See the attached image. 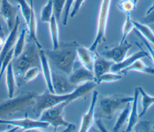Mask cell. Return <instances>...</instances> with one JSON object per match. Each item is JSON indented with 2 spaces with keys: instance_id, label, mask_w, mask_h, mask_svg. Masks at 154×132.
<instances>
[{
  "instance_id": "6da1fadb",
  "label": "cell",
  "mask_w": 154,
  "mask_h": 132,
  "mask_svg": "<svg viewBox=\"0 0 154 132\" xmlns=\"http://www.w3.org/2000/svg\"><path fill=\"white\" fill-rule=\"evenodd\" d=\"M97 85L94 81L87 82L78 86L70 93L66 94H57L50 92L48 89L40 94L35 96L32 112L37 117H40L42 113L47 109L52 107L63 102L69 104L76 99L82 97L91 91Z\"/></svg>"
},
{
  "instance_id": "7a4b0ae2",
  "label": "cell",
  "mask_w": 154,
  "mask_h": 132,
  "mask_svg": "<svg viewBox=\"0 0 154 132\" xmlns=\"http://www.w3.org/2000/svg\"><path fill=\"white\" fill-rule=\"evenodd\" d=\"M78 46L75 42L60 43L57 49L44 51L53 68L69 76L75 66Z\"/></svg>"
},
{
  "instance_id": "3957f363",
  "label": "cell",
  "mask_w": 154,
  "mask_h": 132,
  "mask_svg": "<svg viewBox=\"0 0 154 132\" xmlns=\"http://www.w3.org/2000/svg\"><path fill=\"white\" fill-rule=\"evenodd\" d=\"M37 49H39L34 42L28 43L22 53L15 58L12 65L16 78L20 80L28 69L34 67L40 68L39 51Z\"/></svg>"
},
{
  "instance_id": "277c9868",
  "label": "cell",
  "mask_w": 154,
  "mask_h": 132,
  "mask_svg": "<svg viewBox=\"0 0 154 132\" xmlns=\"http://www.w3.org/2000/svg\"><path fill=\"white\" fill-rule=\"evenodd\" d=\"M36 94L35 92H22L15 97L0 101V118L5 119L33 104Z\"/></svg>"
},
{
  "instance_id": "5b68a950",
  "label": "cell",
  "mask_w": 154,
  "mask_h": 132,
  "mask_svg": "<svg viewBox=\"0 0 154 132\" xmlns=\"http://www.w3.org/2000/svg\"><path fill=\"white\" fill-rule=\"evenodd\" d=\"M132 100V96L115 95L104 97L99 102L100 113L103 118L110 119L117 110Z\"/></svg>"
},
{
  "instance_id": "8992f818",
  "label": "cell",
  "mask_w": 154,
  "mask_h": 132,
  "mask_svg": "<svg viewBox=\"0 0 154 132\" xmlns=\"http://www.w3.org/2000/svg\"><path fill=\"white\" fill-rule=\"evenodd\" d=\"M111 3V0L101 1L97 19L96 36L93 43L89 47L91 50L95 51L97 46L105 39V33Z\"/></svg>"
},
{
  "instance_id": "52a82bcc",
  "label": "cell",
  "mask_w": 154,
  "mask_h": 132,
  "mask_svg": "<svg viewBox=\"0 0 154 132\" xmlns=\"http://www.w3.org/2000/svg\"><path fill=\"white\" fill-rule=\"evenodd\" d=\"M67 104L68 103L63 102L46 109L42 113L39 120L52 125L55 131L60 126L67 127L70 123L64 119V109Z\"/></svg>"
},
{
  "instance_id": "ba28073f",
  "label": "cell",
  "mask_w": 154,
  "mask_h": 132,
  "mask_svg": "<svg viewBox=\"0 0 154 132\" xmlns=\"http://www.w3.org/2000/svg\"><path fill=\"white\" fill-rule=\"evenodd\" d=\"M0 124L11 125L13 127H15L17 129L20 128L22 131L44 129L48 128L49 125V124H48L47 122L40 120H34L28 117L14 119H7L0 118Z\"/></svg>"
},
{
  "instance_id": "9c48e42d",
  "label": "cell",
  "mask_w": 154,
  "mask_h": 132,
  "mask_svg": "<svg viewBox=\"0 0 154 132\" xmlns=\"http://www.w3.org/2000/svg\"><path fill=\"white\" fill-rule=\"evenodd\" d=\"M52 70V83L54 92L57 94H66L72 92L78 86L72 84L68 76L57 70L54 68Z\"/></svg>"
},
{
  "instance_id": "30bf717a",
  "label": "cell",
  "mask_w": 154,
  "mask_h": 132,
  "mask_svg": "<svg viewBox=\"0 0 154 132\" xmlns=\"http://www.w3.org/2000/svg\"><path fill=\"white\" fill-rule=\"evenodd\" d=\"M132 44L125 40L124 41L119 43L118 45L112 48L103 51L102 52L101 55L103 58L109 59L114 63H118L126 58V53L132 47Z\"/></svg>"
},
{
  "instance_id": "8fae6325",
  "label": "cell",
  "mask_w": 154,
  "mask_h": 132,
  "mask_svg": "<svg viewBox=\"0 0 154 132\" xmlns=\"http://www.w3.org/2000/svg\"><path fill=\"white\" fill-rule=\"evenodd\" d=\"M17 8L13 5L8 0L0 1V16L7 24V28L11 31L15 23Z\"/></svg>"
},
{
  "instance_id": "7c38bea8",
  "label": "cell",
  "mask_w": 154,
  "mask_h": 132,
  "mask_svg": "<svg viewBox=\"0 0 154 132\" xmlns=\"http://www.w3.org/2000/svg\"><path fill=\"white\" fill-rule=\"evenodd\" d=\"M98 98V92L94 91L92 94L91 103L87 112L83 115L79 131H87L92 127L94 121V111Z\"/></svg>"
},
{
  "instance_id": "4fadbf2b",
  "label": "cell",
  "mask_w": 154,
  "mask_h": 132,
  "mask_svg": "<svg viewBox=\"0 0 154 132\" xmlns=\"http://www.w3.org/2000/svg\"><path fill=\"white\" fill-rule=\"evenodd\" d=\"M68 78L69 82L76 86L87 82L94 81L93 71L86 69L82 65L81 67L74 68L72 72L68 76Z\"/></svg>"
},
{
  "instance_id": "5bb4252c",
  "label": "cell",
  "mask_w": 154,
  "mask_h": 132,
  "mask_svg": "<svg viewBox=\"0 0 154 132\" xmlns=\"http://www.w3.org/2000/svg\"><path fill=\"white\" fill-rule=\"evenodd\" d=\"M77 57L81 65L86 69L93 71V65L97 57L95 51L83 46H78L76 50Z\"/></svg>"
},
{
  "instance_id": "9a60e30c",
  "label": "cell",
  "mask_w": 154,
  "mask_h": 132,
  "mask_svg": "<svg viewBox=\"0 0 154 132\" xmlns=\"http://www.w3.org/2000/svg\"><path fill=\"white\" fill-rule=\"evenodd\" d=\"M19 24H20V19H19V17L17 16L14 26L13 29L10 31V32L9 33L7 38L5 39V43L3 44L2 49L0 51V67L1 65L2 61L5 58L6 55L8 54L10 50L13 47H14L13 46L17 39Z\"/></svg>"
},
{
  "instance_id": "2e32d148",
  "label": "cell",
  "mask_w": 154,
  "mask_h": 132,
  "mask_svg": "<svg viewBox=\"0 0 154 132\" xmlns=\"http://www.w3.org/2000/svg\"><path fill=\"white\" fill-rule=\"evenodd\" d=\"M136 44H137L136 43ZM138 46L140 47L141 50L131 55L128 58H125L123 61H122L118 63H114L111 68V71L112 72H120L123 70L125 69L126 68L130 66L132 64H133L135 61L139 59H141L144 57H148L149 58V54L147 52L144 51L143 49H142L141 47L137 44Z\"/></svg>"
},
{
  "instance_id": "e0dca14e",
  "label": "cell",
  "mask_w": 154,
  "mask_h": 132,
  "mask_svg": "<svg viewBox=\"0 0 154 132\" xmlns=\"http://www.w3.org/2000/svg\"><path fill=\"white\" fill-rule=\"evenodd\" d=\"M39 55L40 59V70H42L43 76L46 84L47 89L50 92L54 93L52 83V70L44 50L40 49L39 50Z\"/></svg>"
},
{
  "instance_id": "ac0fdd59",
  "label": "cell",
  "mask_w": 154,
  "mask_h": 132,
  "mask_svg": "<svg viewBox=\"0 0 154 132\" xmlns=\"http://www.w3.org/2000/svg\"><path fill=\"white\" fill-rule=\"evenodd\" d=\"M114 63V62L103 57H99L97 56L93 69L95 82L102 75L111 70V68Z\"/></svg>"
},
{
  "instance_id": "d6986e66",
  "label": "cell",
  "mask_w": 154,
  "mask_h": 132,
  "mask_svg": "<svg viewBox=\"0 0 154 132\" xmlns=\"http://www.w3.org/2000/svg\"><path fill=\"white\" fill-rule=\"evenodd\" d=\"M140 95V92L138 88H135L134 90V94L133 96V100L131 102V107L130 110L129 117L128 119V124L125 131H131L132 130L133 128L135 127V124L137 123L138 118V98Z\"/></svg>"
},
{
  "instance_id": "ffe728a7",
  "label": "cell",
  "mask_w": 154,
  "mask_h": 132,
  "mask_svg": "<svg viewBox=\"0 0 154 132\" xmlns=\"http://www.w3.org/2000/svg\"><path fill=\"white\" fill-rule=\"evenodd\" d=\"M30 5L31 6V16L29 18V23L26 25L27 28L29 32V35L30 38L33 41V42L35 44L37 47L39 49H42V46L39 43L37 37V19L35 16V11L34 9V5H33V0H29Z\"/></svg>"
},
{
  "instance_id": "44dd1931",
  "label": "cell",
  "mask_w": 154,
  "mask_h": 132,
  "mask_svg": "<svg viewBox=\"0 0 154 132\" xmlns=\"http://www.w3.org/2000/svg\"><path fill=\"white\" fill-rule=\"evenodd\" d=\"M5 72V81L8 97V98H11L14 95L16 90V85H17L11 62L8 64Z\"/></svg>"
},
{
  "instance_id": "7402d4cb",
  "label": "cell",
  "mask_w": 154,
  "mask_h": 132,
  "mask_svg": "<svg viewBox=\"0 0 154 132\" xmlns=\"http://www.w3.org/2000/svg\"><path fill=\"white\" fill-rule=\"evenodd\" d=\"M130 71H137L149 74H154V68L146 65L140 59L135 61L130 66L123 70L120 72L125 74Z\"/></svg>"
},
{
  "instance_id": "603a6c76",
  "label": "cell",
  "mask_w": 154,
  "mask_h": 132,
  "mask_svg": "<svg viewBox=\"0 0 154 132\" xmlns=\"http://www.w3.org/2000/svg\"><path fill=\"white\" fill-rule=\"evenodd\" d=\"M49 32L52 41V49H56L59 47V29L58 25V22L56 20L54 15L51 17L49 22Z\"/></svg>"
},
{
  "instance_id": "cb8c5ba5",
  "label": "cell",
  "mask_w": 154,
  "mask_h": 132,
  "mask_svg": "<svg viewBox=\"0 0 154 132\" xmlns=\"http://www.w3.org/2000/svg\"><path fill=\"white\" fill-rule=\"evenodd\" d=\"M132 21L135 26V29H136L148 42H150L154 46V32L149 26L143 24L140 22L133 20Z\"/></svg>"
},
{
  "instance_id": "d4e9b609",
  "label": "cell",
  "mask_w": 154,
  "mask_h": 132,
  "mask_svg": "<svg viewBox=\"0 0 154 132\" xmlns=\"http://www.w3.org/2000/svg\"><path fill=\"white\" fill-rule=\"evenodd\" d=\"M131 107V102H129L125 106L124 109L122 110L121 113H120L116 124L114 126L112 131H119L122 127L126 122L129 119L130 110Z\"/></svg>"
},
{
  "instance_id": "484cf974",
  "label": "cell",
  "mask_w": 154,
  "mask_h": 132,
  "mask_svg": "<svg viewBox=\"0 0 154 132\" xmlns=\"http://www.w3.org/2000/svg\"><path fill=\"white\" fill-rule=\"evenodd\" d=\"M140 94L141 95L142 110L139 114V118L143 116L147 112L149 108L154 104V96L148 95L141 87H138Z\"/></svg>"
},
{
  "instance_id": "4316f807",
  "label": "cell",
  "mask_w": 154,
  "mask_h": 132,
  "mask_svg": "<svg viewBox=\"0 0 154 132\" xmlns=\"http://www.w3.org/2000/svg\"><path fill=\"white\" fill-rule=\"evenodd\" d=\"M26 29H23L19 37L16 39V41L14 44V51H13V57L17 58L19 56L22 52H23L25 46V36H26Z\"/></svg>"
},
{
  "instance_id": "83f0119b",
  "label": "cell",
  "mask_w": 154,
  "mask_h": 132,
  "mask_svg": "<svg viewBox=\"0 0 154 132\" xmlns=\"http://www.w3.org/2000/svg\"><path fill=\"white\" fill-rule=\"evenodd\" d=\"M40 72V68L34 67L28 69L23 74L22 78L18 83L17 86H20L25 83L31 82L37 77Z\"/></svg>"
},
{
  "instance_id": "f1b7e54d",
  "label": "cell",
  "mask_w": 154,
  "mask_h": 132,
  "mask_svg": "<svg viewBox=\"0 0 154 132\" xmlns=\"http://www.w3.org/2000/svg\"><path fill=\"white\" fill-rule=\"evenodd\" d=\"M137 4L134 0H120L117 4V8L126 15L130 14L134 11Z\"/></svg>"
},
{
  "instance_id": "f546056e",
  "label": "cell",
  "mask_w": 154,
  "mask_h": 132,
  "mask_svg": "<svg viewBox=\"0 0 154 132\" xmlns=\"http://www.w3.org/2000/svg\"><path fill=\"white\" fill-rule=\"evenodd\" d=\"M54 15L52 0H48L40 13V20L43 23H49Z\"/></svg>"
},
{
  "instance_id": "4dcf8cb0",
  "label": "cell",
  "mask_w": 154,
  "mask_h": 132,
  "mask_svg": "<svg viewBox=\"0 0 154 132\" xmlns=\"http://www.w3.org/2000/svg\"><path fill=\"white\" fill-rule=\"evenodd\" d=\"M19 6L22 16L25 20V23L27 25L29 23V18L31 13V6L28 4L26 0H15Z\"/></svg>"
},
{
  "instance_id": "1f68e13d",
  "label": "cell",
  "mask_w": 154,
  "mask_h": 132,
  "mask_svg": "<svg viewBox=\"0 0 154 132\" xmlns=\"http://www.w3.org/2000/svg\"><path fill=\"white\" fill-rule=\"evenodd\" d=\"M122 78V76L116 72H108L102 75L96 82L97 84L102 83H111L120 80Z\"/></svg>"
},
{
  "instance_id": "d6a6232c",
  "label": "cell",
  "mask_w": 154,
  "mask_h": 132,
  "mask_svg": "<svg viewBox=\"0 0 154 132\" xmlns=\"http://www.w3.org/2000/svg\"><path fill=\"white\" fill-rule=\"evenodd\" d=\"M134 28H135V26L131 18L130 14L126 15L125 20V22L123 26V29H122V37L120 43L126 40L127 36L130 34V32Z\"/></svg>"
},
{
  "instance_id": "836d02e7",
  "label": "cell",
  "mask_w": 154,
  "mask_h": 132,
  "mask_svg": "<svg viewBox=\"0 0 154 132\" xmlns=\"http://www.w3.org/2000/svg\"><path fill=\"white\" fill-rule=\"evenodd\" d=\"M54 15L58 22L60 20L61 14L63 11L66 0H52Z\"/></svg>"
},
{
  "instance_id": "e575fe53",
  "label": "cell",
  "mask_w": 154,
  "mask_h": 132,
  "mask_svg": "<svg viewBox=\"0 0 154 132\" xmlns=\"http://www.w3.org/2000/svg\"><path fill=\"white\" fill-rule=\"evenodd\" d=\"M13 51H14V47H13L10 52L8 53V54L6 55L5 58L3 59V61L1 62V65L0 67V81L1 80V78L4 74V73L6 70L8 64L11 62L13 57Z\"/></svg>"
},
{
  "instance_id": "d590c367",
  "label": "cell",
  "mask_w": 154,
  "mask_h": 132,
  "mask_svg": "<svg viewBox=\"0 0 154 132\" xmlns=\"http://www.w3.org/2000/svg\"><path fill=\"white\" fill-rule=\"evenodd\" d=\"M141 23L149 25H154V5L153 4L146 11L145 16L141 19Z\"/></svg>"
},
{
  "instance_id": "8d00e7d4",
  "label": "cell",
  "mask_w": 154,
  "mask_h": 132,
  "mask_svg": "<svg viewBox=\"0 0 154 132\" xmlns=\"http://www.w3.org/2000/svg\"><path fill=\"white\" fill-rule=\"evenodd\" d=\"M75 0H66L65 5L63 10V17L62 23L63 25H66L69 16H70V10Z\"/></svg>"
},
{
  "instance_id": "74e56055",
  "label": "cell",
  "mask_w": 154,
  "mask_h": 132,
  "mask_svg": "<svg viewBox=\"0 0 154 132\" xmlns=\"http://www.w3.org/2000/svg\"><path fill=\"white\" fill-rule=\"evenodd\" d=\"M134 30H135V34H137V35L143 41V42L145 44V46L149 52V53H148L149 58L152 61V62L154 64V50H153V49L152 47V46L149 44V43L146 40V38L144 37H143L142 35L136 29L134 28Z\"/></svg>"
},
{
  "instance_id": "f35d334b",
  "label": "cell",
  "mask_w": 154,
  "mask_h": 132,
  "mask_svg": "<svg viewBox=\"0 0 154 132\" xmlns=\"http://www.w3.org/2000/svg\"><path fill=\"white\" fill-rule=\"evenodd\" d=\"M85 0H75L73 2V8H72V11L70 13V16L71 17H74L77 13L78 12L79 10L80 9L82 5V4H84Z\"/></svg>"
},
{
  "instance_id": "ab89813d",
  "label": "cell",
  "mask_w": 154,
  "mask_h": 132,
  "mask_svg": "<svg viewBox=\"0 0 154 132\" xmlns=\"http://www.w3.org/2000/svg\"><path fill=\"white\" fill-rule=\"evenodd\" d=\"M150 122L148 121H141L135 124V130L137 131H149L150 127Z\"/></svg>"
},
{
  "instance_id": "60d3db41",
  "label": "cell",
  "mask_w": 154,
  "mask_h": 132,
  "mask_svg": "<svg viewBox=\"0 0 154 132\" xmlns=\"http://www.w3.org/2000/svg\"><path fill=\"white\" fill-rule=\"evenodd\" d=\"M75 125L70 123V124L66 127V128L63 131H72L75 129Z\"/></svg>"
},
{
  "instance_id": "b9f144b4",
  "label": "cell",
  "mask_w": 154,
  "mask_h": 132,
  "mask_svg": "<svg viewBox=\"0 0 154 132\" xmlns=\"http://www.w3.org/2000/svg\"><path fill=\"white\" fill-rule=\"evenodd\" d=\"M5 41V38L4 37V34L2 31H0V46H2Z\"/></svg>"
},
{
  "instance_id": "7bdbcfd3",
  "label": "cell",
  "mask_w": 154,
  "mask_h": 132,
  "mask_svg": "<svg viewBox=\"0 0 154 132\" xmlns=\"http://www.w3.org/2000/svg\"><path fill=\"white\" fill-rule=\"evenodd\" d=\"M1 1V0H0ZM0 31H2V26H1V22H0Z\"/></svg>"
},
{
  "instance_id": "ee69618b",
  "label": "cell",
  "mask_w": 154,
  "mask_h": 132,
  "mask_svg": "<svg viewBox=\"0 0 154 132\" xmlns=\"http://www.w3.org/2000/svg\"><path fill=\"white\" fill-rule=\"evenodd\" d=\"M134 2L136 3V4H137V2L138 1V0H134Z\"/></svg>"
},
{
  "instance_id": "f6af8a7d",
  "label": "cell",
  "mask_w": 154,
  "mask_h": 132,
  "mask_svg": "<svg viewBox=\"0 0 154 132\" xmlns=\"http://www.w3.org/2000/svg\"><path fill=\"white\" fill-rule=\"evenodd\" d=\"M2 46H0V51H1V49H2Z\"/></svg>"
},
{
  "instance_id": "bcb514c9",
  "label": "cell",
  "mask_w": 154,
  "mask_h": 132,
  "mask_svg": "<svg viewBox=\"0 0 154 132\" xmlns=\"http://www.w3.org/2000/svg\"><path fill=\"white\" fill-rule=\"evenodd\" d=\"M153 5H154V3H153Z\"/></svg>"
}]
</instances>
